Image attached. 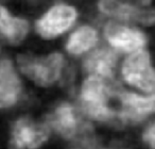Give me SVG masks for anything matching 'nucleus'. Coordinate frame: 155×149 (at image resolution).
Wrapping results in <instances>:
<instances>
[{"label": "nucleus", "mask_w": 155, "mask_h": 149, "mask_svg": "<svg viewBox=\"0 0 155 149\" xmlns=\"http://www.w3.org/2000/svg\"><path fill=\"white\" fill-rule=\"evenodd\" d=\"M121 83L83 76L77 90V106L84 117L100 130L123 133L120 129L115 95Z\"/></svg>", "instance_id": "nucleus-1"}, {"label": "nucleus", "mask_w": 155, "mask_h": 149, "mask_svg": "<svg viewBox=\"0 0 155 149\" xmlns=\"http://www.w3.org/2000/svg\"><path fill=\"white\" fill-rule=\"evenodd\" d=\"M122 83L130 90L155 94V64L152 53L142 49L124 56L119 65Z\"/></svg>", "instance_id": "nucleus-6"}, {"label": "nucleus", "mask_w": 155, "mask_h": 149, "mask_svg": "<svg viewBox=\"0 0 155 149\" xmlns=\"http://www.w3.org/2000/svg\"><path fill=\"white\" fill-rule=\"evenodd\" d=\"M98 10L116 22H134L143 27H155V7L138 8L122 0H98Z\"/></svg>", "instance_id": "nucleus-10"}, {"label": "nucleus", "mask_w": 155, "mask_h": 149, "mask_svg": "<svg viewBox=\"0 0 155 149\" xmlns=\"http://www.w3.org/2000/svg\"><path fill=\"white\" fill-rule=\"evenodd\" d=\"M52 140L53 134L41 114L15 115L7 130L8 149H46Z\"/></svg>", "instance_id": "nucleus-4"}, {"label": "nucleus", "mask_w": 155, "mask_h": 149, "mask_svg": "<svg viewBox=\"0 0 155 149\" xmlns=\"http://www.w3.org/2000/svg\"><path fill=\"white\" fill-rule=\"evenodd\" d=\"M103 36L108 47L124 56L146 49L148 44V37L143 31L116 20H110L104 25Z\"/></svg>", "instance_id": "nucleus-9"}, {"label": "nucleus", "mask_w": 155, "mask_h": 149, "mask_svg": "<svg viewBox=\"0 0 155 149\" xmlns=\"http://www.w3.org/2000/svg\"><path fill=\"white\" fill-rule=\"evenodd\" d=\"M120 129H139L155 117V94H143L120 84L115 95Z\"/></svg>", "instance_id": "nucleus-5"}, {"label": "nucleus", "mask_w": 155, "mask_h": 149, "mask_svg": "<svg viewBox=\"0 0 155 149\" xmlns=\"http://www.w3.org/2000/svg\"><path fill=\"white\" fill-rule=\"evenodd\" d=\"M41 116L51 130L53 137L62 141L65 145L98 129L85 118L77 103L68 99L53 102Z\"/></svg>", "instance_id": "nucleus-3"}, {"label": "nucleus", "mask_w": 155, "mask_h": 149, "mask_svg": "<svg viewBox=\"0 0 155 149\" xmlns=\"http://www.w3.org/2000/svg\"><path fill=\"white\" fill-rule=\"evenodd\" d=\"M26 86L15 60L0 59V112H11L24 103Z\"/></svg>", "instance_id": "nucleus-8"}, {"label": "nucleus", "mask_w": 155, "mask_h": 149, "mask_svg": "<svg viewBox=\"0 0 155 149\" xmlns=\"http://www.w3.org/2000/svg\"><path fill=\"white\" fill-rule=\"evenodd\" d=\"M28 33V20L12 15L7 8L0 5V39L8 45L18 47L25 43Z\"/></svg>", "instance_id": "nucleus-13"}, {"label": "nucleus", "mask_w": 155, "mask_h": 149, "mask_svg": "<svg viewBox=\"0 0 155 149\" xmlns=\"http://www.w3.org/2000/svg\"><path fill=\"white\" fill-rule=\"evenodd\" d=\"M100 35L93 25H82L70 33L65 42V51L74 58L84 56L98 47Z\"/></svg>", "instance_id": "nucleus-12"}, {"label": "nucleus", "mask_w": 155, "mask_h": 149, "mask_svg": "<svg viewBox=\"0 0 155 149\" xmlns=\"http://www.w3.org/2000/svg\"><path fill=\"white\" fill-rule=\"evenodd\" d=\"M78 12L68 3H55L37 18L34 29L37 36L43 41H54L69 31L75 24Z\"/></svg>", "instance_id": "nucleus-7"}, {"label": "nucleus", "mask_w": 155, "mask_h": 149, "mask_svg": "<svg viewBox=\"0 0 155 149\" xmlns=\"http://www.w3.org/2000/svg\"><path fill=\"white\" fill-rule=\"evenodd\" d=\"M136 1H138V2H140V3H141V5H151V3H152L153 0H136Z\"/></svg>", "instance_id": "nucleus-15"}, {"label": "nucleus", "mask_w": 155, "mask_h": 149, "mask_svg": "<svg viewBox=\"0 0 155 149\" xmlns=\"http://www.w3.org/2000/svg\"><path fill=\"white\" fill-rule=\"evenodd\" d=\"M119 65V53L108 46H101L83 56L81 69L83 76H93L107 81H115Z\"/></svg>", "instance_id": "nucleus-11"}, {"label": "nucleus", "mask_w": 155, "mask_h": 149, "mask_svg": "<svg viewBox=\"0 0 155 149\" xmlns=\"http://www.w3.org/2000/svg\"><path fill=\"white\" fill-rule=\"evenodd\" d=\"M137 140L140 149H155V117L139 128Z\"/></svg>", "instance_id": "nucleus-14"}, {"label": "nucleus", "mask_w": 155, "mask_h": 149, "mask_svg": "<svg viewBox=\"0 0 155 149\" xmlns=\"http://www.w3.org/2000/svg\"><path fill=\"white\" fill-rule=\"evenodd\" d=\"M15 63L22 78L39 90L66 87L74 77L65 56L60 51L19 52L15 58Z\"/></svg>", "instance_id": "nucleus-2"}]
</instances>
